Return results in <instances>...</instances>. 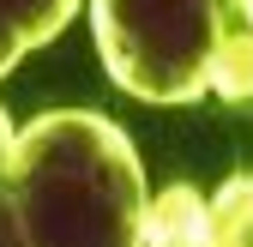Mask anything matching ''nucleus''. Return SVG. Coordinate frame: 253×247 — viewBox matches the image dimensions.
I'll return each mask as SVG.
<instances>
[{"instance_id": "f257e3e1", "label": "nucleus", "mask_w": 253, "mask_h": 247, "mask_svg": "<svg viewBox=\"0 0 253 247\" xmlns=\"http://www.w3.org/2000/svg\"><path fill=\"white\" fill-rule=\"evenodd\" d=\"M217 90L223 97H253V0L223 6V30H217Z\"/></svg>"}]
</instances>
